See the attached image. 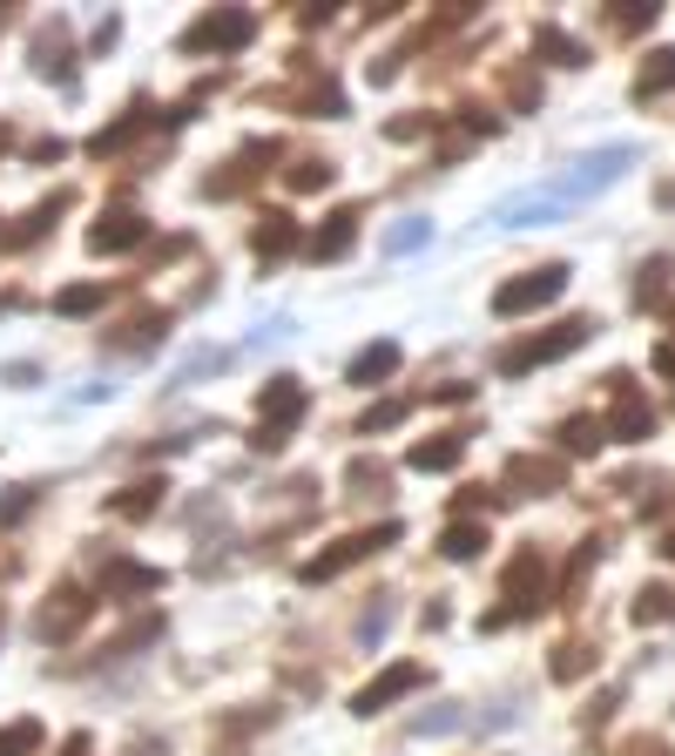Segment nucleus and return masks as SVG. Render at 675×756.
Here are the masks:
<instances>
[{"mask_svg":"<svg viewBox=\"0 0 675 756\" xmlns=\"http://www.w3.org/2000/svg\"><path fill=\"white\" fill-rule=\"evenodd\" d=\"M662 278H668V264H648V271H642V284H635V298H642V304H648V298H662Z\"/></svg>","mask_w":675,"mask_h":756,"instance_id":"412c9836","label":"nucleus"},{"mask_svg":"<svg viewBox=\"0 0 675 756\" xmlns=\"http://www.w3.org/2000/svg\"><path fill=\"white\" fill-rule=\"evenodd\" d=\"M581 339H587V324L574 317V324H561V331H554V339H534V345H521V352H506V359H500V372H527V365H547V359L574 352Z\"/></svg>","mask_w":675,"mask_h":756,"instance_id":"7ed1b4c3","label":"nucleus"},{"mask_svg":"<svg viewBox=\"0 0 675 756\" xmlns=\"http://www.w3.org/2000/svg\"><path fill=\"white\" fill-rule=\"evenodd\" d=\"M392 365H399V345H372V352L352 359V385H372V379H385Z\"/></svg>","mask_w":675,"mask_h":756,"instance_id":"1a4fd4ad","label":"nucleus"},{"mask_svg":"<svg viewBox=\"0 0 675 756\" xmlns=\"http://www.w3.org/2000/svg\"><path fill=\"white\" fill-rule=\"evenodd\" d=\"M135 236H142V223H135V216H102V230H95L89 243H95V250H129Z\"/></svg>","mask_w":675,"mask_h":756,"instance_id":"9b49d317","label":"nucleus"},{"mask_svg":"<svg viewBox=\"0 0 675 756\" xmlns=\"http://www.w3.org/2000/svg\"><path fill=\"white\" fill-rule=\"evenodd\" d=\"M662 89H675V48L648 54V68L635 74V95H642V102H648V95H662Z\"/></svg>","mask_w":675,"mask_h":756,"instance_id":"6e6552de","label":"nucleus"},{"mask_svg":"<svg viewBox=\"0 0 675 756\" xmlns=\"http://www.w3.org/2000/svg\"><path fill=\"white\" fill-rule=\"evenodd\" d=\"M426 236H433V223H426V216H405V223L385 236V250H392V258H405V250H419Z\"/></svg>","mask_w":675,"mask_h":756,"instance_id":"ddd939ff","label":"nucleus"},{"mask_svg":"<svg viewBox=\"0 0 675 756\" xmlns=\"http://www.w3.org/2000/svg\"><path fill=\"white\" fill-rule=\"evenodd\" d=\"M298 412H304V392H298V379H278V385L264 392V440H258V446H278V440L298 426Z\"/></svg>","mask_w":675,"mask_h":756,"instance_id":"f03ea898","label":"nucleus"},{"mask_svg":"<svg viewBox=\"0 0 675 756\" xmlns=\"http://www.w3.org/2000/svg\"><path fill=\"white\" fill-rule=\"evenodd\" d=\"M480 547H486V527H453V534H446V554H453V561H473Z\"/></svg>","mask_w":675,"mask_h":756,"instance_id":"dca6fc26","label":"nucleus"},{"mask_svg":"<svg viewBox=\"0 0 675 756\" xmlns=\"http://www.w3.org/2000/svg\"><path fill=\"white\" fill-rule=\"evenodd\" d=\"M615 392H622V405H615V419H608L602 433H615V440H642V433L655 426V412L635 399V385H628V379H615Z\"/></svg>","mask_w":675,"mask_h":756,"instance_id":"423d86ee","label":"nucleus"},{"mask_svg":"<svg viewBox=\"0 0 675 756\" xmlns=\"http://www.w3.org/2000/svg\"><path fill=\"white\" fill-rule=\"evenodd\" d=\"M541 587H547V561L541 554H514V567H506V615H527L534 602H541Z\"/></svg>","mask_w":675,"mask_h":756,"instance_id":"20e7f679","label":"nucleus"},{"mask_svg":"<svg viewBox=\"0 0 675 756\" xmlns=\"http://www.w3.org/2000/svg\"><path fill=\"white\" fill-rule=\"evenodd\" d=\"M419 683H426V668H419V662H399L392 676H379L372 689H359V709H365V716H379L392 696H405V689H419Z\"/></svg>","mask_w":675,"mask_h":756,"instance_id":"39448f33","label":"nucleus"},{"mask_svg":"<svg viewBox=\"0 0 675 756\" xmlns=\"http://www.w3.org/2000/svg\"><path fill=\"white\" fill-rule=\"evenodd\" d=\"M561 440H567V453H587V446H602L608 433L595 426V419H567V433H561Z\"/></svg>","mask_w":675,"mask_h":756,"instance_id":"2eb2a0df","label":"nucleus"},{"mask_svg":"<svg viewBox=\"0 0 675 756\" xmlns=\"http://www.w3.org/2000/svg\"><path fill=\"white\" fill-rule=\"evenodd\" d=\"M662 615H675V595H662V587H648V595L635 602V622H662Z\"/></svg>","mask_w":675,"mask_h":756,"instance_id":"f3484780","label":"nucleus"},{"mask_svg":"<svg viewBox=\"0 0 675 756\" xmlns=\"http://www.w3.org/2000/svg\"><path fill=\"white\" fill-rule=\"evenodd\" d=\"M28 749H41V723H14L0 736V756H28Z\"/></svg>","mask_w":675,"mask_h":756,"instance_id":"4468645a","label":"nucleus"},{"mask_svg":"<svg viewBox=\"0 0 675 756\" xmlns=\"http://www.w3.org/2000/svg\"><path fill=\"white\" fill-rule=\"evenodd\" d=\"M102 298H109L102 284H81V291H61V311H95Z\"/></svg>","mask_w":675,"mask_h":756,"instance_id":"6ab92c4d","label":"nucleus"},{"mask_svg":"<svg viewBox=\"0 0 675 756\" xmlns=\"http://www.w3.org/2000/svg\"><path fill=\"white\" fill-rule=\"evenodd\" d=\"M352 223H359L352 210H338V216H331V230H318V258H345V250H352V236H359Z\"/></svg>","mask_w":675,"mask_h":756,"instance_id":"9d476101","label":"nucleus"},{"mask_svg":"<svg viewBox=\"0 0 675 756\" xmlns=\"http://www.w3.org/2000/svg\"><path fill=\"white\" fill-rule=\"evenodd\" d=\"M258 250H291V223L271 216V230H258Z\"/></svg>","mask_w":675,"mask_h":756,"instance_id":"aec40b11","label":"nucleus"},{"mask_svg":"<svg viewBox=\"0 0 675 756\" xmlns=\"http://www.w3.org/2000/svg\"><path fill=\"white\" fill-rule=\"evenodd\" d=\"M250 41V14H210L203 28H190V48H243Z\"/></svg>","mask_w":675,"mask_h":756,"instance_id":"0eeeda50","label":"nucleus"},{"mask_svg":"<svg viewBox=\"0 0 675 756\" xmlns=\"http://www.w3.org/2000/svg\"><path fill=\"white\" fill-rule=\"evenodd\" d=\"M567 291V264H547V271H527L521 284H500L493 291V311L500 317H521V311H534V304H554Z\"/></svg>","mask_w":675,"mask_h":756,"instance_id":"f257e3e1","label":"nucleus"},{"mask_svg":"<svg viewBox=\"0 0 675 756\" xmlns=\"http://www.w3.org/2000/svg\"><path fill=\"white\" fill-rule=\"evenodd\" d=\"M460 453H466L460 440H440V446H412V466H419V473H446V466H460Z\"/></svg>","mask_w":675,"mask_h":756,"instance_id":"f8f14e48","label":"nucleus"},{"mask_svg":"<svg viewBox=\"0 0 675 756\" xmlns=\"http://www.w3.org/2000/svg\"><path fill=\"white\" fill-rule=\"evenodd\" d=\"M541 54H561V68H581V48H574L567 34H554V28L541 34Z\"/></svg>","mask_w":675,"mask_h":756,"instance_id":"a211bd4d","label":"nucleus"}]
</instances>
